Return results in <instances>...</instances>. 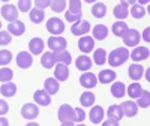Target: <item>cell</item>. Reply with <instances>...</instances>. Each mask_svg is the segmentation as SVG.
I'll list each match as a JSON object with an SVG mask.
<instances>
[{"label":"cell","mask_w":150,"mask_h":126,"mask_svg":"<svg viewBox=\"0 0 150 126\" xmlns=\"http://www.w3.org/2000/svg\"><path fill=\"white\" fill-rule=\"evenodd\" d=\"M14 77V71L9 68H2L0 69V81L2 83H9Z\"/></svg>","instance_id":"36"},{"label":"cell","mask_w":150,"mask_h":126,"mask_svg":"<svg viewBox=\"0 0 150 126\" xmlns=\"http://www.w3.org/2000/svg\"><path fill=\"white\" fill-rule=\"evenodd\" d=\"M54 59H56V62H59V63H63V65H69L71 60H72V57H71V54H69L68 51L54 53Z\"/></svg>","instance_id":"35"},{"label":"cell","mask_w":150,"mask_h":126,"mask_svg":"<svg viewBox=\"0 0 150 126\" xmlns=\"http://www.w3.org/2000/svg\"><path fill=\"white\" fill-rule=\"evenodd\" d=\"M69 12L75 15H80L81 14V2L80 0H71L69 2Z\"/></svg>","instance_id":"38"},{"label":"cell","mask_w":150,"mask_h":126,"mask_svg":"<svg viewBox=\"0 0 150 126\" xmlns=\"http://www.w3.org/2000/svg\"><path fill=\"white\" fill-rule=\"evenodd\" d=\"M140 32L138 30H135V29H129L128 33L123 36V42L125 45H128V47H135L137 44L140 42Z\"/></svg>","instance_id":"6"},{"label":"cell","mask_w":150,"mask_h":126,"mask_svg":"<svg viewBox=\"0 0 150 126\" xmlns=\"http://www.w3.org/2000/svg\"><path fill=\"white\" fill-rule=\"evenodd\" d=\"M147 57H149V48H146V47H137L134 51L131 53V59L134 62L146 60Z\"/></svg>","instance_id":"17"},{"label":"cell","mask_w":150,"mask_h":126,"mask_svg":"<svg viewBox=\"0 0 150 126\" xmlns=\"http://www.w3.org/2000/svg\"><path fill=\"white\" fill-rule=\"evenodd\" d=\"M143 74H144V69L141 65H131L129 69H128V75H129V78L132 80H140L143 77Z\"/></svg>","instance_id":"24"},{"label":"cell","mask_w":150,"mask_h":126,"mask_svg":"<svg viewBox=\"0 0 150 126\" xmlns=\"http://www.w3.org/2000/svg\"><path fill=\"white\" fill-rule=\"evenodd\" d=\"M35 5L36 6H39V8H38V9H44V8H47V6H50V5H51V2H48V0H45V2H44V0H36V2H35Z\"/></svg>","instance_id":"47"},{"label":"cell","mask_w":150,"mask_h":126,"mask_svg":"<svg viewBox=\"0 0 150 126\" xmlns=\"http://www.w3.org/2000/svg\"><path fill=\"white\" fill-rule=\"evenodd\" d=\"M62 126H74V123H63Z\"/></svg>","instance_id":"52"},{"label":"cell","mask_w":150,"mask_h":126,"mask_svg":"<svg viewBox=\"0 0 150 126\" xmlns=\"http://www.w3.org/2000/svg\"><path fill=\"white\" fill-rule=\"evenodd\" d=\"M92 14H93V17L95 18H104L105 17V14H107V6H105V3H95L93 6H92Z\"/></svg>","instance_id":"28"},{"label":"cell","mask_w":150,"mask_h":126,"mask_svg":"<svg viewBox=\"0 0 150 126\" xmlns=\"http://www.w3.org/2000/svg\"><path fill=\"white\" fill-rule=\"evenodd\" d=\"M128 2H122L120 5H117L114 8V11H112V14H114L116 18L119 20H123V18H126L128 17Z\"/></svg>","instance_id":"22"},{"label":"cell","mask_w":150,"mask_h":126,"mask_svg":"<svg viewBox=\"0 0 150 126\" xmlns=\"http://www.w3.org/2000/svg\"><path fill=\"white\" fill-rule=\"evenodd\" d=\"M98 81L102 83V84H108V83H112L116 78V72L111 71V69H105V71H101L98 75Z\"/></svg>","instance_id":"15"},{"label":"cell","mask_w":150,"mask_h":126,"mask_svg":"<svg viewBox=\"0 0 150 126\" xmlns=\"http://www.w3.org/2000/svg\"><path fill=\"white\" fill-rule=\"evenodd\" d=\"M65 18L71 23V21H78V20H81V14L80 15H75V14H71V12L68 11L66 12V15H65Z\"/></svg>","instance_id":"45"},{"label":"cell","mask_w":150,"mask_h":126,"mask_svg":"<svg viewBox=\"0 0 150 126\" xmlns=\"http://www.w3.org/2000/svg\"><path fill=\"white\" fill-rule=\"evenodd\" d=\"M75 65H77L80 71H89L92 68V59L89 56H80L75 60Z\"/></svg>","instance_id":"21"},{"label":"cell","mask_w":150,"mask_h":126,"mask_svg":"<svg viewBox=\"0 0 150 126\" xmlns=\"http://www.w3.org/2000/svg\"><path fill=\"white\" fill-rule=\"evenodd\" d=\"M8 110H9V105H8V102H5L3 99H0V116H2V114H6V113H8Z\"/></svg>","instance_id":"46"},{"label":"cell","mask_w":150,"mask_h":126,"mask_svg":"<svg viewBox=\"0 0 150 126\" xmlns=\"http://www.w3.org/2000/svg\"><path fill=\"white\" fill-rule=\"evenodd\" d=\"M93 60H95L96 65H104L105 60H107V53H105V50H102V48L95 50V53H93Z\"/></svg>","instance_id":"33"},{"label":"cell","mask_w":150,"mask_h":126,"mask_svg":"<svg viewBox=\"0 0 150 126\" xmlns=\"http://www.w3.org/2000/svg\"><path fill=\"white\" fill-rule=\"evenodd\" d=\"M84 119H86V113H84L81 108H75V120L81 123Z\"/></svg>","instance_id":"44"},{"label":"cell","mask_w":150,"mask_h":126,"mask_svg":"<svg viewBox=\"0 0 150 126\" xmlns=\"http://www.w3.org/2000/svg\"><path fill=\"white\" fill-rule=\"evenodd\" d=\"M128 93H129V98H134V99H138L143 93H144V89L141 87V84L138 83H132L128 89Z\"/></svg>","instance_id":"29"},{"label":"cell","mask_w":150,"mask_h":126,"mask_svg":"<svg viewBox=\"0 0 150 126\" xmlns=\"http://www.w3.org/2000/svg\"><path fill=\"white\" fill-rule=\"evenodd\" d=\"M80 83H81L83 87H86V89H93V87L98 84V78H96V75H95V74H92V72H86L84 75H81Z\"/></svg>","instance_id":"10"},{"label":"cell","mask_w":150,"mask_h":126,"mask_svg":"<svg viewBox=\"0 0 150 126\" xmlns=\"http://www.w3.org/2000/svg\"><path fill=\"white\" fill-rule=\"evenodd\" d=\"M21 114L24 119H35L39 114V108H38L35 104H26L21 108Z\"/></svg>","instance_id":"13"},{"label":"cell","mask_w":150,"mask_h":126,"mask_svg":"<svg viewBox=\"0 0 150 126\" xmlns=\"http://www.w3.org/2000/svg\"><path fill=\"white\" fill-rule=\"evenodd\" d=\"M2 17L12 23V21H15L18 18V11H17V8L14 5H11V3L5 5V6H2Z\"/></svg>","instance_id":"9"},{"label":"cell","mask_w":150,"mask_h":126,"mask_svg":"<svg viewBox=\"0 0 150 126\" xmlns=\"http://www.w3.org/2000/svg\"><path fill=\"white\" fill-rule=\"evenodd\" d=\"M128 59H129V51H128L126 48L120 47V48L112 50V51L110 53V56H108V63H110V66L117 68V66L123 65V63L126 62Z\"/></svg>","instance_id":"1"},{"label":"cell","mask_w":150,"mask_h":126,"mask_svg":"<svg viewBox=\"0 0 150 126\" xmlns=\"http://www.w3.org/2000/svg\"><path fill=\"white\" fill-rule=\"evenodd\" d=\"M0 93H2L3 96L6 98H11V96H14L17 93V86L14 83H3V86L0 87Z\"/></svg>","instance_id":"26"},{"label":"cell","mask_w":150,"mask_h":126,"mask_svg":"<svg viewBox=\"0 0 150 126\" xmlns=\"http://www.w3.org/2000/svg\"><path fill=\"white\" fill-rule=\"evenodd\" d=\"M107 116H108V119H114V120H117V122H120V119L123 117L119 105H111V107L108 108V111H107Z\"/></svg>","instance_id":"31"},{"label":"cell","mask_w":150,"mask_h":126,"mask_svg":"<svg viewBox=\"0 0 150 126\" xmlns=\"http://www.w3.org/2000/svg\"><path fill=\"white\" fill-rule=\"evenodd\" d=\"M48 95H56L59 92V81L56 78H47L45 80V89Z\"/></svg>","instance_id":"25"},{"label":"cell","mask_w":150,"mask_h":126,"mask_svg":"<svg viewBox=\"0 0 150 126\" xmlns=\"http://www.w3.org/2000/svg\"><path fill=\"white\" fill-rule=\"evenodd\" d=\"M102 126H119V122L114 120V119H107V120L102 123Z\"/></svg>","instance_id":"48"},{"label":"cell","mask_w":150,"mask_h":126,"mask_svg":"<svg viewBox=\"0 0 150 126\" xmlns=\"http://www.w3.org/2000/svg\"><path fill=\"white\" fill-rule=\"evenodd\" d=\"M93 47H95V39L92 36H83L78 41V48L83 53H90L93 50Z\"/></svg>","instance_id":"12"},{"label":"cell","mask_w":150,"mask_h":126,"mask_svg":"<svg viewBox=\"0 0 150 126\" xmlns=\"http://www.w3.org/2000/svg\"><path fill=\"white\" fill-rule=\"evenodd\" d=\"M144 14H146V9H144L141 5H134V6L131 8V15H132L134 18H137V20L143 18Z\"/></svg>","instance_id":"37"},{"label":"cell","mask_w":150,"mask_h":126,"mask_svg":"<svg viewBox=\"0 0 150 126\" xmlns=\"http://www.w3.org/2000/svg\"><path fill=\"white\" fill-rule=\"evenodd\" d=\"M89 117H90V120H92V123H95V125H98V123H101L102 120H104V108L102 107H99V105H96V107H93L92 110H90V113H89Z\"/></svg>","instance_id":"14"},{"label":"cell","mask_w":150,"mask_h":126,"mask_svg":"<svg viewBox=\"0 0 150 126\" xmlns=\"http://www.w3.org/2000/svg\"><path fill=\"white\" fill-rule=\"evenodd\" d=\"M48 47L50 50H53L54 53H60V51H65L66 50V39L65 38H60V36H51V38H48Z\"/></svg>","instance_id":"3"},{"label":"cell","mask_w":150,"mask_h":126,"mask_svg":"<svg viewBox=\"0 0 150 126\" xmlns=\"http://www.w3.org/2000/svg\"><path fill=\"white\" fill-rule=\"evenodd\" d=\"M8 30H9V35H14V36H21L24 32H26V26H24V23H23V21L15 20V21L9 23Z\"/></svg>","instance_id":"11"},{"label":"cell","mask_w":150,"mask_h":126,"mask_svg":"<svg viewBox=\"0 0 150 126\" xmlns=\"http://www.w3.org/2000/svg\"><path fill=\"white\" fill-rule=\"evenodd\" d=\"M80 102L83 107H92L93 102H95V95L92 92H84L80 98Z\"/></svg>","instance_id":"32"},{"label":"cell","mask_w":150,"mask_h":126,"mask_svg":"<svg viewBox=\"0 0 150 126\" xmlns=\"http://www.w3.org/2000/svg\"><path fill=\"white\" fill-rule=\"evenodd\" d=\"M26 126H39V125H38V123H27Z\"/></svg>","instance_id":"51"},{"label":"cell","mask_w":150,"mask_h":126,"mask_svg":"<svg viewBox=\"0 0 150 126\" xmlns=\"http://www.w3.org/2000/svg\"><path fill=\"white\" fill-rule=\"evenodd\" d=\"M74 126H86V125H83V123H80V125H74Z\"/></svg>","instance_id":"53"},{"label":"cell","mask_w":150,"mask_h":126,"mask_svg":"<svg viewBox=\"0 0 150 126\" xmlns=\"http://www.w3.org/2000/svg\"><path fill=\"white\" fill-rule=\"evenodd\" d=\"M149 30H150V29L147 27V29L144 30V33H143V38H144V41H149Z\"/></svg>","instance_id":"49"},{"label":"cell","mask_w":150,"mask_h":126,"mask_svg":"<svg viewBox=\"0 0 150 126\" xmlns=\"http://www.w3.org/2000/svg\"><path fill=\"white\" fill-rule=\"evenodd\" d=\"M120 111H122V114L123 116H126V117H134L137 114V111H138V107H137L135 102H132V101H128V102H122L119 105Z\"/></svg>","instance_id":"7"},{"label":"cell","mask_w":150,"mask_h":126,"mask_svg":"<svg viewBox=\"0 0 150 126\" xmlns=\"http://www.w3.org/2000/svg\"><path fill=\"white\" fill-rule=\"evenodd\" d=\"M111 95L114 98H123L126 95V87L123 83H114L111 87Z\"/></svg>","instance_id":"30"},{"label":"cell","mask_w":150,"mask_h":126,"mask_svg":"<svg viewBox=\"0 0 150 126\" xmlns=\"http://www.w3.org/2000/svg\"><path fill=\"white\" fill-rule=\"evenodd\" d=\"M12 42V38L9 32H0V45H8Z\"/></svg>","instance_id":"42"},{"label":"cell","mask_w":150,"mask_h":126,"mask_svg":"<svg viewBox=\"0 0 150 126\" xmlns=\"http://www.w3.org/2000/svg\"><path fill=\"white\" fill-rule=\"evenodd\" d=\"M41 63H42V66L45 69H50V68H53L56 65V59H54V53H50L47 51L45 54H42L41 57Z\"/></svg>","instance_id":"27"},{"label":"cell","mask_w":150,"mask_h":126,"mask_svg":"<svg viewBox=\"0 0 150 126\" xmlns=\"http://www.w3.org/2000/svg\"><path fill=\"white\" fill-rule=\"evenodd\" d=\"M128 30H129V27L126 26L125 21H117V23L112 24V33H114L117 38H123L128 33Z\"/></svg>","instance_id":"20"},{"label":"cell","mask_w":150,"mask_h":126,"mask_svg":"<svg viewBox=\"0 0 150 126\" xmlns=\"http://www.w3.org/2000/svg\"><path fill=\"white\" fill-rule=\"evenodd\" d=\"M11 60H12V54H11V51H8V50H2V51H0V66L8 65Z\"/></svg>","instance_id":"40"},{"label":"cell","mask_w":150,"mask_h":126,"mask_svg":"<svg viewBox=\"0 0 150 126\" xmlns=\"http://www.w3.org/2000/svg\"><path fill=\"white\" fill-rule=\"evenodd\" d=\"M35 101L39 105H44V107L51 104V98H50V95L45 90H36L35 92Z\"/></svg>","instance_id":"19"},{"label":"cell","mask_w":150,"mask_h":126,"mask_svg":"<svg viewBox=\"0 0 150 126\" xmlns=\"http://www.w3.org/2000/svg\"><path fill=\"white\" fill-rule=\"evenodd\" d=\"M44 18H45L44 11L38 9V8H35L33 11H30V20H32V23L39 24V23H42V21H44Z\"/></svg>","instance_id":"34"},{"label":"cell","mask_w":150,"mask_h":126,"mask_svg":"<svg viewBox=\"0 0 150 126\" xmlns=\"http://www.w3.org/2000/svg\"><path fill=\"white\" fill-rule=\"evenodd\" d=\"M59 120L62 123H74L75 122V110L68 104L62 105L59 108Z\"/></svg>","instance_id":"2"},{"label":"cell","mask_w":150,"mask_h":126,"mask_svg":"<svg viewBox=\"0 0 150 126\" xmlns=\"http://www.w3.org/2000/svg\"><path fill=\"white\" fill-rule=\"evenodd\" d=\"M108 36V29L104 26V24H98V26L93 27V39H98V41H102Z\"/></svg>","instance_id":"23"},{"label":"cell","mask_w":150,"mask_h":126,"mask_svg":"<svg viewBox=\"0 0 150 126\" xmlns=\"http://www.w3.org/2000/svg\"><path fill=\"white\" fill-rule=\"evenodd\" d=\"M0 29H2V23H0Z\"/></svg>","instance_id":"54"},{"label":"cell","mask_w":150,"mask_h":126,"mask_svg":"<svg viewBox=\"0 0 150 126\" xmlns=\"http://www.w3.org/2000/svg\"><path fill=\"white\" fill-rule=\"evenodd\" d=\"M29 50H30V53L33 56L41 54L42 50H44V41L41 39V38H33V39H30V42H29Z\"/></svg>","instance_id":"18"},{"label":"cell","mask_w":150,"mask_h":126,"mask_svg":"<svg viewBox=\"0 0 150 126\" xmlns=\"http://www.w3.org/2000/svg\"><path fill=\"white\" fill-rule=\"evenodd\" d=\"M54 77L57 78V81H66L68 77H69V69L66 65L63 63H59L56 66V71H54Z\"/></svg>","instance_id":"16"},{"label":"cell","mask_w":150,"mask_h":126,"mask_svg":"<svg viewBox=\"0 0 150 126\" xmlns=\"http://www.w3.org/2000/svg\"><path fill=\"white\" fill-rule=\"evenodd\" d=\"M47 30L50 33H53V35H60V33H63L65 30V24L63 21H62L60 18H50L47 21Z\"/></svg>","instance_id":"4"},{"label":"cell","mask_w":150,"mask_h":126,"mask_svg":"<svg viewBox=\"0 0 150 126\" xmlns=\"http://www.w3.org/2000/svg\"><path fill=\"white\" fill-rule=\"evenodd\" d=\"M137 102H138V105H137V107L147 108V107H149V104H150V95H149V92H147V90H144V93L138 98V101H137Z\"/></svg>","instance_id":"39"},{"label":"cell","mask_w":150,"mask_h":126,"mask_svg":"<svg viewBox=\"0 0 150 126\" xmlns=\"http://www.w3.org/2000/svg\"><path fill=\"white\" fill-rule=\"evenodd\" d=\"M51 9L54 11V12H62V11H65V8H66V2L65 0H54V2H51Z\"/></svg>","instance_id":"41"},{"label":"cell","mask_w":150,"mask_h":126,"mask_svg":"<svg viewBox=\"0 0 150 126\" xmlns=\"http://www.w3.org/2000/svg\"><path fill=\"white\" fill-rule=\"evenodd\" d=\"M30 6H32L30 0H20V2H18V9L21 12H27L30 9Z\"/></svg>","instance_id":"43"},{"label":"cell","mask_w":150,"mask_h":126,"mask_svg":"<svg viewBox=\"0 0 150 126\" xmlns=\"http://www.w3.org/2000/svg\"><path fill=\"white\" fill-rule=\"evenodd\" d=\"M32 63H33V57H32V54L27 53V51H21V53L17 56V65H18V68H21V69L30 68Z\"/></svg>","instance_id":"8"},{"label":"cell","mask_w":150,"mask_h":126,"mask_svg":"<svg viewBox=\"0 0 150 126\" xmlns=\"http://www.w3.org/2000/svg\"><path fill=\"white\" fill-rule=\"evenodd\" d=\"M0 126H8V120L5 117H0Z\"/></svg>","instance_id":"50"},{"label":"cell","mask_w":150,"mask_h":126,"mask_svg":"<svg viewBox=\"0 0 150 126\" xmlns=\"http://www.w3.org/2000/svg\"><path fill=\"white\" fill-rule=\"evenodd\" d=\"M71 32L72 35L75 36H81V35H86L90 32V23L86 21V20H78L74 23V26L71 27Z\"/></svg>","instance_id":"5"}]
</instances>
